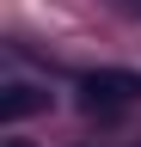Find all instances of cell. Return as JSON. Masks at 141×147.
Segmentation results:
<instances>
[{
    "label": "cell",
    "instance_id": "1",
    "mask_svg": "<svg viewBox=\"0 0 141 147\" xmlns=\"http://www.w3.org/2000/svg\"><path fill=\"white\" fill-rule=\"evenodd\" d=\"M80 104L111 117V110H129L141 104V74H123V67H98V74H80Z\"/></svg>",
    "mask_w": 141,
    "mask_h": 147
},
{
    "label": "cell",
    "instance_id": "2",
    "mask_svg": "<svg viewBox=\"0 0 141 147\" xmlns=\"http://www.w3.org/2000/svg\"><path fill=\"white\" fill-rule=\"evenodd\" d=\"M31 110H49V92L25 86V80H12V86H6V98H0V117L19 123V117H31Z\"/></svg>",
    "mask_w": 141,
    "mask_h": 147
},
{
    "label": "cell",
    "instance_id": "3",
    "mask_svg": "<svg viewBox=\"0 0 141 147\" xmlns=\"http://www.w3.org/2000/svg\"><path fill=\"white\" fill-rule=\"evenodd\" d=\"M6 147H31V141H19V135H12V141H6Z\"/></svg>",
    "mask_w": 141,
    "mask_h": 147
},
{
    "label": "cell",
    "instance_id": "4",
    "mask_svg": "<svg viewBox=\"0 0 141 147\" xmlns=\"http://www.w3.org/2000/svg\"><path fill=\"white\" fill-rule=\"evenodd\" d=\"M135 6H141V0H135Z\"/></svg>",
    "mask_w": 141,
    "mask_h": 147
}]
</instances>
